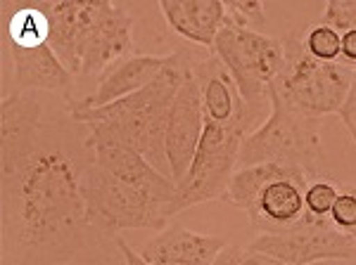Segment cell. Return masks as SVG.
<instances>
[{"instance_id":"cell-26","label":"cell","mask_w":356,"mask_h":265,"mask_svg":"<svg viewBox=\"0 0 356 265\" xmlns=\"http://www.w3.org/2000/svg\"><path fill=\"white\" fill-rule=\"evenodd\" d=\"M211 265H283V263L273 261V258L264 256V253L243 249V246H238V244H228L226 249L214 258Z\"/></svg>"},{"instance_id":"cell-8","label":"cell","mask_w":356,"mask_h":265,"mask_svg":"<svg viewBox=\"0 0 356 265\" xmlns=\"http://www.w3.org/2000/svg\"><path fill=\"white\" fill-rule=\"evenodd\" d=\"M247 135L250 130L240 123L223 126L204 119L197 154L178 185V213L204 201L223 199L233 173L238 171L240 147Z\"/></svg>"},{"instance_id":"cell-2","label":"cell","mask_w":356,"mask_h":265,"mask_svg":"<svg viewBox=\"0 0 356 265\" xmlns=\"http://www.w3.org/2000/svg\"><path fill=\"white\" fill-rule=\"evenodd\" d=\"M197 62L200 57L191 50H176L166 57V67L147 88L97 109H69V117L86 126H107L119 137L131 142L159 173L171 178L164 149L166 123H169V112L176 93L193 74Z\"/></svg>"},{"instance_id":"cell-3","label":"cell","mask_w":356,"mask_h":265,"mask_svg":"<svg viewBox=\"0 0 356 265\" xmlns=\"http://www.w3.org/2000/svg\"><path fill=\"white\" fill-rule=\"evenodd\" d=\"M309 173L288 164H257L238 169L231 178L223 201L245 211L250 225L259 234L283 232L302 221L304 192Z\"/></svg>"},{"instance_id":"cell-29","label":"cell","mask_w":356,"mask_h":265,"mask_svg":"<svg viewBox=\"0 0 356 265\" xmlns=\"http://www.w3.org/2000/svg\"><path fill=\"white\" fill-rule=\"evenodd\" d=\"M65 265H74V263H65Z\"/></svg>"},{"instance_id":"cell-23","label":"cell","mask_w":356,"mask_h":265,"mask_svg":"<svg viewBox=\"0 0 356 265\" xmlns=\"http://www.w3.org/2000/svg\"><path fill=\"white\" fill-rule=\"evenodd\" d=\"M330 223L344 234H352L356 230V187H340L330 211Z\"/></svg>"},{"instance_id":"cell-20","label":"cell","mask_w":356,"mask_h":265,"mask_svg":"<svg viewBox=\"0 0 356 265\" xmlns=\"http://www.w3.org/2000/svg\"><path fill=\"white\" fill-rule=\"evenodd\" d=\"M5 10V45L10 48H38L45 45L50 38L48 17L43 15L41 8L36 5H22V8H10L3 5Z\"/></svg>"},{"instance_id":"cell-24","label":"cell","mask_w":356,"mask_h":265,"mask_svg":"<svg viewBox=\"0 0 356 265\" xmlns=\"http://www.w3.org/2000/svg\"><path fill=\"white\" fill-rule=\"evenodd\" d=\"M318 24H325L335 31H354L356 28V0H330L321 15Z\"/></svg>"},{"instance_id":"cell-19","label":"cell","mask_w":356,"mask_h":265,"mask_svg":"<svg viewBox=\"0 0 356 265\" xmlns=\"http://www.w3.org/2000/svg\"><path fill=\"white\" fill-rule=\"evenodd\" d=\"M159 12L181 38L204 50H214V40L226 22V3L219 0H162Z\"/></svg>"},{"instance_id":"cell-1","label":"cell","mask_w":356,"mask_h":265,"mask_svg":"<svg viewBox=\"0 0 356 265\" xmlns=\"http://www.w3.org/2000/svg\"><path fill=\"white\" fill-rule=\"evenodd\" d=\"M81 173L60 149H38L3 169V251L8 265H65L88 241Z\"/></svg>"},{"instance_id":"cell-13","label":"cell","mask_w":356,"mask_h":265,"mask_svg":"<svg viewBox=\"0 0 356 265\" xmlns=\"http://www.w3.org/2000/svg\"><path fill=\"white\" fill-rule=\"evenodd\" d=\"M195 78H197L200 95H202V109L207 121L223 126L240 123L250 132H254L261 126L264 114L245 105L233 76L214 53L200 57V62L195 65Z\"/></svg>"},{"instance_id":"cell-17","label":"cell","mask_w":356,"mask_h":265,"mask_svg":"<svg viewBox=\"0 0 356 265\" xmlns=\"http://www.w3.org/2000/svg\"><path fill=\"white\" fill-rule=\"evenodd\" d=\"M164 67H166V57H157V55L126 57V60L117 62V65L102 74L93 95L83 97L79 102H74L69 97V109H97V107L112 105V102L122 100V97H129L138 93V90L147 88L159 76V71Z\"/></svg>"},{"instance_id":"cell-18","label":"cell","mask_w":356,"mask_h":265,"mask_svg":"<svg viewBox=\"0 0 356 265\" xmlns=\"http://www.w3.org/2000/svg\"><path fill=\"white\" fill-rule=\"evenodd\" d=\"M13 62V93H62L69 100L72 90V71L62 65L60 57L48 43L38 48H10L5 45Z\"/></svg>"},{"instance_id":"cell-10","label":"cell","mask_w":356,"mask_h":265,"mask_svg":"<svg viewBox=\"0 0 356 265\" xmlns=\"http://www.w3.org/2000/svg\"><path fill=\"white\" fill-rule=\"evenodd\" d=\"M247 249L283 265H312L318 261H349L356 256V241L332 223H318L302 216L297 225L283 232L254 237Z\"/></svg>"},{"instance_id":"cell-9","label":"cell","mask_w":356,"mask_h":265,"mask_svg":"<svg viewBox=\"0 0 356 265\" xmlns=\"http://www.w3.org/2000/svg\"><path fill=\"white\" fill-rule=\"evenodd\" d=\"M90 135L83 145L93 149V164L110 171L119 180L129 182L136 189H140L147 199L164 213L166 218L178 213V187L169 176L159 173L154 166L143 157L138 149L119 137L107 126L93 123L88 126Z\"/></svg>"},{"instance_id":"cell-5","label":"cell","mask_w":356,"mask_h":265,"mask_svg":"<svg viewBox=\"0 0 356 265\" xmlns=\"http://www.w3.org/2000/svg\"><path fill=\"white\" fill-rule=\"evenodd\" d=\"M283 48V71L273 83L280 100L307 119L318 121L328 114H340L352 85L354 69L342 62L314 60L304 48L302 33L285 36Z\"/></svg>"},{"instance_id":"cell-15","label":"cell","mask_w":356,"mask_h":265,"mask_svg":"<svg viewBox=\"0 0 356 265\" xmlns=\"http://www.w3.org/2000/svg\"><path fill=\"white\" fill-rule=\"evenodd\" d=\"M228 241L214 234H200L186 225H166L140 249L150 265H211Z\"/></svg>"},{"instance_id":"cell-21","label":"cell","mask_w":356,"mask_h":265,"mask_svg":"<svg viewBox=\"0 0 356 265\" xmlns=\"http://www.w3.org/2000/svg\"><path fill=\"white\" fill-rule=\"evenodd\" d=\"M340 187L328 178H318V180L309 182L307 192H304V216L314 218L318 223H330V211L335 204Z\"/></svg>"},{"instance_id":"cell-7","label":"cell","mask_w":356,"mask_h":265,"mask_svg":"<svg viewBox=\"0 0 356 265\" xmlns=\"http://www.w3.org/2000/svg\"><path fill=\"white\" fill-rule=\"evenodd\" d=\"M81 194L90 228L117 237L124 230H164L169 218L140 189L90 161L81 173Z\"/></svg>"},{"instance_id":"cell-14","label":"cell","mask_w":356,"mask_h":265,"mask_svg":"<svg viewBox=\"0 0 356 265\" xmlns=\"http://www.w3.org/2000/svg\"><path fill=\"white\" fill-rule=\"evenodd\" d=\"M43 107L31 93H10L0 105V161L3 169L19 164L38 152L36 140L41 130Z\"/></svg>"},{"instance_id":"cell-27","label":"cell","mask_w":356,"mask_h":265,"mask_svg":"<svg viewBox=\"0 0 356 265\" xmlns=\"http://www.w3.org/2000/svg\"><path fill=\"white\" fill-rule=\"evenodd\" d=\"M340 121L344 123V128L349 130V135H352L354 145H356V69H354V78H352V85H349V93H347V100H344V105L340 109Z\"/></svg>"},{"instance_id":"cell-12","label":"cell","mask_w":356,"mask_h":265,"mask_svg":"<svg viewBox=\"0 0 356 265\" xmlns=\"http://www.w3.org/2000/svg\"><path fill=\"white\" fill-rule=\"evenodd\" d=\"M134 50V17L119 3H97L81 53V76L105 74Z\"/></svg>"},{"instance_id":"cell-16","label":"cell","mask_w":356,"mask_h":265,"mask_svg":"<svg viewBox=\"0 0 356 265\" xmlns=\"http://www.w3.org/2000/svg\"><path fill=\"white\" fill-rule=\"evenodd\" d=\"M36 8H41L48 17V45L72 76H81L83 43L97 12V3H38Z\"/></svg>"},{"instance_id":"cell-22","label":"cell","mask_w":356,"mask_h":265,"mask_svg":"<svg viewBox=\"0 0 356 265\" xmlns=\"http://www.w3.org/2000/svg\"><path fill=\"white\" fill-rule=\"evenodd\" d=\"M304 48L318 62H340L342 33L325 24H314L304 33Z\"/></svg>"},{"instance_id":"cell-6","label":"cell","mask_w":356,"mask_h":265,"mask_svg":"<svg viewBox=\"0 0 356 265\" xmlns=\"http://www.w3.org/2000/svg\"><path fill=\"white\" fill-rule=\"evenodd\" d=\"M211 53L228 69L247 107L261 114L266 112V107L271 109L268 88L283 71V38L264 36L252 28L223 22Z\"/></svg>"},{"instance_id":"cell-11","label":"cell","mask_w":356,"mask_h":265,"mask_svg":"<svg viewBox=\"0 0 356 265\" xmlns=\"http://www.w3.org/2000/svg\"><path fill=\"white\" fill-rule=\"evenodd\" d=\"M202 130H204L202 95H200V85L193 69V74L186 78V83L176 93V100L169 112V123H166V135H164L166 159H169L171 178H174L176 187L183 182L195 154H197Z\"/></svg>"},{"instance_id":"cell-4","label":"cell","mask_w":356,"mask_h":265,"mask_svg":"<svg viewBox=\"0 0 356 265\" xmlns=\"http://www.w3.org/2000/svg\"><path fill=\"white\" fill-rule=\"evenodd\" d=\"M268 100H271V112L259 128L245 137L238 169L257 164H288L304 169L312 180L328 178L323 169L318 121L290 109L273 90V85L268 88Z\"/></svg>"},{"instance_id":"cell-28","label":"cell","mask_w":356,"mask_h":265,"mask_svg":"<svg viewBox=\"0 0 356 265\" xmlns=\"http://www.w3.org/2000/svg\"><path fill=\"white\" fill-rule=\"evenodd\" d=\"M340 62H342V65L356 69V28H354V31H344L342 33Z\"/></svg>"},{"instance_id":"cell-25","label":"cell","mask_w":356,"mask_h":265,"mask_svg":"<svg viewBox=\"0 0 356 265\" xmlns=\"http://www.w3.org/2000/svg\"><path fill=\"white\" fill-rule=\"evenodd\" d=\"M266 12H264V3H226V22L243 28L254 31L257 24H264Z\"/></svg>"}]
</instances>
